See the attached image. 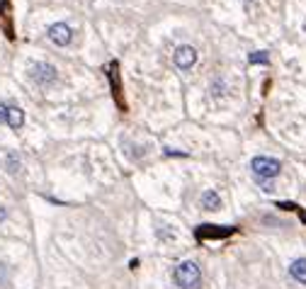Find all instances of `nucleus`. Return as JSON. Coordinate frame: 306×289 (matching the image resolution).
Listing matches in <instances>:
<instances>
[{
  "label": "nucleus",
  "mask_w": 306,
  "mask_h": 289,
  "mask_svg": "<svg viewBox=\"0 0 306 289\" xmlns=\"http://www.w3.org/2000/svg\"><path fill=\"white\" fill-rule=\"evenodd\" d=\"M173 280L180 289H197L199 282H202V272H199V265L192 260L187 262H180L173 272Z\"/></svg>",
  "instance_id": "f257e3e1"
},
{
  "label": "nucleus",
  "mask_w": 306,
  "mask_h": 289,
  "mask_svg": "<svg viewBox=\"0 0 306 289\" xmlns=\"http://www.w3.org/2000/svg\"><path fill=\"white\" fill-rule=\"evenodd\" d=\"M251 170H253V175L258 177V180H272V177L279 175L282 166H279V160H275V158L258 156V158L251 160Z\"/></svg>",
  "instance_id": "f03ea898"
},
{
  "label": "nucleus",
  "mask_w": 306,
  "mask_h": 289,
  "mask_svg": "<svg viewBox=\"0 0 306 289\" xmlns=\"http://www.w3.org/2000/svg\"><path fill=\"white\" fill-rule=\"evenodd\" d=\"M56 75H58V71L51 64H34L29 68V78L37 85H51L56 80Z\"/></svg>",
  "instance_id": "7ed1b4c3"
},
{
  "label": "nucleus",
  "mask_w": 306,
  "mask_h": 289,
  "mask_svg": "<svg viewBox=\"0 0 306 289\" xmlns=\"http://www.w3.org/2000/svg\"><path fill=\"white\" fill-rule=\"evenodd\" d=\"M173 61H175L177 68L187 71V68H192V66L197 64V51H195L192 47L182 44V47H177V49H175V54H173Z\"/></svg>",
  "instance_id": "20e7f679"
},
{
  "label": "nucleus",
  "mask_w": 306,
  "mask_h": 289,
  "mask_svg": "<svg viewBox=\"0 0 306 289\" xmlns=\"http://www.w3.org/2000/svg\"><path fill=\"white\" fill-rule=\"evenodd\" d=\"M49 39H51L54 44H58V47H66V44H71L73 32H71V27H68V25H64V22H56V25H51V27H49Z\"/></svg>",
  "instance_id": "39448f33"
},
{
  "label": "nucleus",
  "mask_w": 306,
  "mask_h": 289,
  "mask_svg": "<svg viewBox=\"0 0 306 289\" xmlns=\"http://www.w3.org/2000/svg\"><path fill=\"white\" fill-rule=\"evenodd\" d=\"M233 229H226V226H199L197 229V238L199 241H207V238H226L231 236Z\"/></svg>",
  "instance_id": "423d86ee"
},
{
  "label": "nucleus",
  "mask_w": 306,
  "mask_h": 289,
  "mask_svg": "<svg viewBox=\"0 0 306 289\" xmlns=\"http://www.w3.org/2000/svg\"><path fill=\"white\" fill-rule=\"evenodd\" d=\"M199 202H202V209H209V212H214V209H219V207H221V197H219V192H216V190H207Z\"/></svg>",
  "instance_id": "0eeeda50"
},
{
  "label": "nucleus",
  "mask_w": 306,
  "mask_h": 289,
  "mask_svg": "<svg viewBox=\"0 0 306 289\" xmlns=\"http://www.w3.org/2000/svg\"><path fill=\"white\" fill-rule=\"evenodd\" d=\"M289 275L297 282L306 284V258H299V260L292 262V265H289Z\"/></svg>",
  "instance_id": "6e6552de"
},
{
  "label": "nucleus",
  "mask_w": 306,
  "mask_h": 289,
  "mask_svg": "<svg viewBox=\"0 0 306 289\" xmlns=\"http://www.w3.org/2000/svg\"><path fill=\"white\" fill-rule=\"evenodd\" d=\"M5 124H8L10 129L17 131L19 127L25 124V112H22L19 107H8V121H5Z\"/></svg>",
  "instance_id": "1a4fd4ad"
},
{
  "label": "nucleus",
  "mask_w": 306,
  "mask_h": 289,
  "mask_svg": "<svg viewBox=\"0 0 306 289\" xmlns=\"http://www.w3.org/2000/svg\"><path fill=\"white\" fill-rule=\"evenodd\" d=\"M5 166H8V170L12 173V175H15V173H19V158H17V153H8Z\"/></svg>",
  "instance_id": "9d476101"
},
{
  "label": "nucleus",
  "mask_w": 306,
  "mask_h": 289,
  "mask_svg": "<svg viewBox=\"0 0 306 289\" xmlns=\"http://www.w3.org/2000/svg\"><path fill=\"white\" fill-rule=\"evenodd\" d=\"M248 61H251V64H268L270 56L265 54V51H255V54H251V56H248Z\"/></svg>",
  "instance_id": "9b49d317"
},
{
  "label": "nucleus",
  "mask_w": 306,
  "mask_h": 289,
  "mask_svg": "<svg viewBox=\"0 0 306 289\" xmlns=\"http://www.w3.org/2000/svg\"><path fill=\"white\" fill-rule=\"evenodd\" d=\"M209 90H212L214 95H223V90H226V88H223V80H221V78H219V80H214V83L209 85Z\"/></svg>",
  "instance_id": "f8f14e48"
},
{
  "label": "nucleus",
  "mask_w": 306,
  "mask_h": 289,
  "mask_svg": "<svg viewBox=\"0 0 306 289\" xmlns=\"http://www.w3.org/2000/svg\"><path fill=\"white\" fill-rule=\"evenodd\" d=\"M8 121V105L0 102V124H5Z\"/></svg>",
  "instance_id": "ddd939ff"
},
{
  "label": "nucleus",
  "mask_w": 306,
  "mask_h": 289,
  "mask_svg": "<svg viewBox=\"0 0 306 289\" xmlns=\"http://www.w3.org/2000/svg\"><path fill=\"white\" fill-rule=\"evenodd\" d=\"M5 219H8V209H5V207H0V224H3Z\"/></svg>",
  "instance_id": "4468645a"
},
{
  "label": "nucleus",
  "mask_w": 306,
  "mask_h": 289,
  "mask_svg": "<svg viewBox=\"0 0 306 289\" xmlns=\"http://www.w3.org/2000/svg\"><path fill=\"white\" fill-rule=\"evenodd\" d=\"M304 29H306V22H304Z\"/></svg>",
  "instance_id": "2eb2a0df"
}]
</instances>
